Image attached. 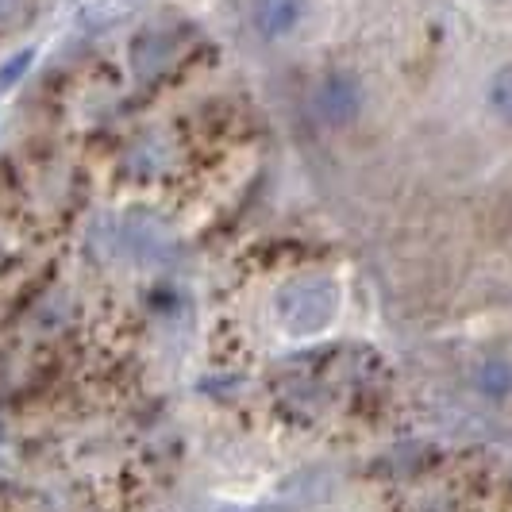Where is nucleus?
Returning a JSON list of instances; mask_svg holds the SVG:
<instances>
[{"label": "nucleus", "mask_w": 512, "mask_h": 512, "mask_svg": "<svg viewBox=\"0 0 512 512\" xmlns=\"http://www.w3.org/2000/svg\"><path fill=\"white\" fill-rule=\"evenodd\" d=\"M174 51H178V39H174V35H166V31H158V27H147V31L135 39V47H131V66L143 77H151V74H158V70H166V62L174 58Z\"/></svg>", "instance_id": "nucleus-4"}, {"label": "nucleus", "mask_w": 512, "mask_h": 512, "mask_svg": "<svg viewBox=\"0 0 512 512\" xmlns=\"http://www.w3.org/2000/svg\"><path fill=\"white\" fill-rule=\"evenodd\" d=\"M0 436H4V432H0Z\"/></svg>", "instance_id": "nucleus-10"}, {"label": "nucleus", "mask_w": 512, "mask_h": 512, "mask_svg": "<svg viewBox=\"0 0 512 512\" xmlns=\"http://www.w3.org/2000/svg\"><path fill=\"white\" fill-rule=\"evenodd\" d=\"M308 16V0H255L251 4V24L262 39H285L297 31Z\"/></svg>", "instance_id": "nucleus-3"}, {"label": "nucleus", "mask_w": 512, "mask_h": 512, "mask_svg": "<svg viewBox=\"0 0 512 512\" xmlns=\"http://www.w3.org/2000/svg\"><path fill=\"white\" fill-rule=\"evenodd\" d=\"M224 512H251V509H224Z\"/></svg>", "instance_id": "nucleus-9"}, {"label": "nucleus", "mask_w": 512, "mask_h": 512, "mask_svg": "<svg viewBox=\"0 0 512 512\" xmlns=\"http://www.w3.org/2000/svg\"><path fill=\"white\" fill-rule=\"evenodd\" d=\"M474 389L486 401H505V397H512V362L501 359V355L482 359L478 370H474Z\"/></svg>", "instance_id": "nucleus-5"}, {"label": "nucleus", "mask_w": 512, "mask_h": 512, "mask_svg": "<svg viewBox=\"0 0 512 512\" xmlns=\"http://www.w3.org/2000/svg\"><path fill=\"white\" fill-rule=\"evenodd\" d=\"M16 8H20V0H0V20H12Z\"/></svg>", "instance_id": "nucleus-8"}, {"label": "nucleus", "mask_w": 512, "mask_h": 512, "mask_svg": "<svg viewBox=\"0 0 512 512\" xmlns=\"http://www.w3.org/2000/svg\"><path fill=\"white\" fill-rule=\"evenodd\" d=\"M489 108H493L505 124H512V66L497 70L493 81H489Z\"/></svg>", "instance_id": "nucleus-6"}, {"label": "nucleus", "mask_w": 512, "mask_h": 512, "mask_svg": "<svg viewBox=\"0 0 512 512\" xmlns=\"http://www.w3.org/2000/svg\"><path fill=\"white\" fill-rule=\"evenodd\" d=\"M335 312H339V285L332 278H301L278 293V320L293 335L324 332Z\"/></svg>", "instance_id": "nucleus-1"}, {"label": "nucleus", "mask_w": 512, "mask_h": 512, "mask_svg": "<svg viewBox=\"0 0 512 512\" xmlns=\"http://www.w3.org/2000/svg\"><path fill=\"white\" fill-rule=\"evenodd\" d=\"M362 104H366V93H362V81L347 70H328V74L316 81L312 89V108L316 116L328 124V128H347L362 116Z\"/></svg>", "instance_id": "nucleus-2"}, {"label": "nucleus", "mask_w": 512, "mask_h": 512, "mask_svg": "<svg viewBox=\"0 0 512 512\" xmlns=\"http://www.w3.org/2000/svg\"><path fill=\"white\" fill-rule=\"evenodd\" d=\"M31 62H35V51H31V47H27V51L12 54V58L0 66V93H8V89H12V85H16V81H20V77L31 70Z\"/></svg>", "instance_id": "nucleus-7"}]
</instances>
